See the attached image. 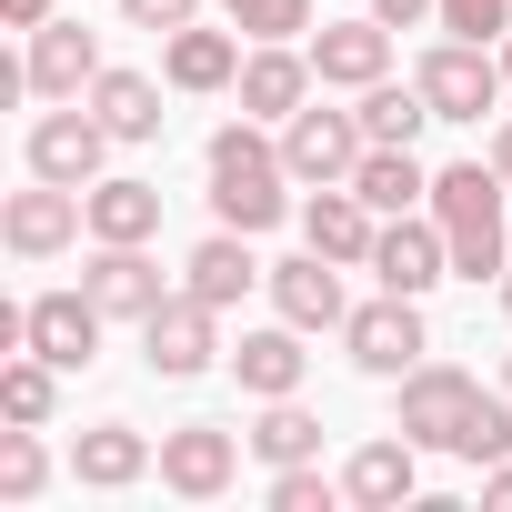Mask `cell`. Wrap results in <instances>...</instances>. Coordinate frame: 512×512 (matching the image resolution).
<instances>
[{
  "instance_id": "6da1fadb",
  "label": "cell",
  "mask_w": 512,
  "mask_h": 512,
  "mask_svg": "<svg viewBox=\"0 0 512 512\" xmlns=\"http://www.w3.org/2000/svg\"><path fill=\"white\" fill-rule=\"evenodd\" d=\"M502 171L492 161H452V171H432V221H442V241H452V272L462 282H502L512 272V251H502Z\"/></svg>"
},
{
  "instance_id": "7a4b0ae2",
  "label": "cell",
  "mask_w": 512,
  "mask_h": 512,
  "mask_svg": "<svg viewBox=\"0 0 512 512\" xmlns=\"http://www.w3.org/2000/svg\"><path fill=\"white\" fill-rule=\"evenodd\" d=\"M282 181H292V161H282V141H262L251 111L211 131V211H221L231 231H272V221L292 211Z\"/></svg>"
},
{
  "instance_id": "3957f363",
  "label": "cell",
  "mask_w": 512,
  "mask_h": 512,
  "mask_svg": "<svg viewBox=\"0 0 512 512\" xmlns=\"http://www.w3.org/2000/svg\"><path fill=\"white\" fill-rule=\"evenodd\" d=\"M472 402H482L472 372H452V362H412V372H402V422H392V432H412L422 452H462Z\"/></svg>"
},
{
  "instance_id": "277c9868",
  "label": "cell",
  "mask_w": 512,
  "mask_h": 512,
  "mask_svg": "<svg viewBox=\"0 0 512 512\" xmlns=\"http://www.w3.org/2000/svg\"><path fill=\"white\" fill-rule=\"evenodd\" d=\"M71 231H91V191L41 181V171H31V191H11V211H0V241H11L21 262H51V251H71Z\"/></svg>"
},
{
  "instance_id": "5b68a950",
  "label": "cell",
  "mask_w": 512,
  "mask_h": 512,
  "mask_svg": "<svg viewBox=\"0 0 512 512\" xmlns=\"http://www.w3.org/2000/svg\"><path fill=\"white\" fill-rule=\"evenodd\" d=\"M422 101H432V121H482L492 101H502V61L482 51V41H442V51H422Z\"/></svg>"
},
{
  "instance_id": "8992f818",
  "label": "cell",
  "mask_w": 512,
  "mask_h": 512,
  "mask_svg": "<svg viewBox=\"0 0 512 512\" xmlns=\"http://www.w3.org/2000/svg\"><path fill=\"white\" fill-rule=\"evenodd\" d=\"M362 151H372V141H362V111H312V101H302V111L282 121V161H292V181H312V191H322V181H352Z\"/></svg>"
},
{
  "instance_id": "52a82bcc",
  "label": "cell",
  "mask_w": 512,
  "mask_h": 512,
  "mask_svg": "<svg viewBox=\"0 0 512 512\" xmlns=\"http://www.w3.org/2000/svg\"><path fill=\"white\" fill-rule=\"evenodd\" d=\"M221 312L201 302V292H171L151 322H141V362L161 372V382H191V372H211L221 362V332H211Z\"/></svg>"
},
{
  "instance_id": "ba28073f",
  "label": "cell",
  "mask_w": 512,
  "mask_h": 512,
  "mask_svg": "<svg viewBox=\"0 0 512 512\" xmlns=\"http://www.w3.org/2000/svg\"><path fill=\"white\" fill-rule=\"evenodd\" d=\"M342 352H352L372 382H402V372L422 362V302H412V292H382V302H362V312L342 322Z\"/></svg>"
},
{
  "instance_id": "9c48e42d",
  "label": "cell",
  "mask_w": 512,
  "mask_h": 512,
  "mask_svg": "<svg viewBox=\"0 0 512 512\" xmlns=\"http://www.w3.org/2000/svg\"><path fill=\"white\" fill-rule=\"evenodd\" d=\"M101 151H111V121H101V111H41V121H31V171H41V181L91 191V181H101Z\"/></svg>"
},
{
  "instance_id": "30bf717a",
  "label": "cell",
  "mask_w": 512,
  "mask_h": 512,
  "mask_svg": "<svg viewBox=\"0 0 512 512\" xmlns=\"http://www.w3.org/2000/svg\"><path fill=\"white\" fill-rule=\"evenodd\" d=\"M231 472H241V442H231L221 422H181V432H161V482H171L181 502H221Z\"/></svg>"
},
{
  "instance_id": "8fae6325",
  "label": "cell",
  "mask_w": 512,
  "mask_h": 512,
  "mask_svg": "<svg viewBox=\"0 0 512 512\" xmlns=\"http://www.w3.org/2000/svg\"><path fill=\"white\" fill-rule=\"evenodd\" d=\"M362 272H382V292H412V302H422V292L452 272V241H442V221H412V211H392Z\"/></svg>"
},
{
  "instance_id": "7c38bea8",
  "label": "cell",
  "mask_w": 512,
  "mask_h": 512,
  "mask_svg": "<svg viewBox=\"0 0 512 512\" xmlns=\"http://www.w3.org/2000/svg\"><path fill=\"white\" fill-rule=\"evenodd\" d=\"M81 292L111 312V322H151L171 292H161V262H151V251L141 241H101L91 251V272H81Z\"/></svg>"
},
{
  "instance_id": "4fadbf2b",
  "label": "cell",
  "mask_w": 512,
  "mask_h": 512,
  "mask_svg": "<svg viewBox=\"0 0 512 512\" xmlns=\"http://www.w3.org/2000/svg\"><path fill=\"white\" fill-rule=\"evenodd\" d=\"M101 81V41L81 31V21H41L31 31V61H21V91H41V101H81Z\"/></svg>"
},
{
  "instance_id": "5bb4252c",
  "label": "cell",
  "mask_w": 512,
  "mask_h": 512,
  "mask_svg": "<svg viewBox=\"0 0 512 512\" xmlns=\"http://www.w3.org/2000/svg\"><path fill=\"white\" fill-rule=\"evenodd\" d=\"M302 241L322 251V262H342V272H352V262H372V241H382V211H372L352 181H322V191H312V211H302Z\"/></svg>"
},
{
  "instance_id": "9a60e30c",
  "label": "cell",
  "mask_w": 512,
  "mask_h": 512,
  "mask_svg": "<svg viewBox=\"0 0 512 512\" xmlns=\"http://www.w3.org/2000/svg\"><path fill=\"white\" fill-rule=\"evenodd\" d=\"M272 302H282V322H302V332H342V322H352L342 262H322L312 241H302V262H272Z\"/></svg>"
},
{
  "instance_id": "2e32d148",
  "label": "cell",
  "mask_w": 512,
  "mask_h": 512,
  "mask_svg": "<svg viewBox=\"0 0 512 512\" xmlns=\"http://www.w3.org/2000/svg\"><path fill=\"white\" fill-rule=\"evenodd\" d=\"M312 71L332 91H372V81H392V31L382 21H322L312 31Z\"/></svg>"
},
{
  "instance_id": "e0dca14e",
  "label": "cell",
  "mask_w": 512,
  "mask_h": 512,
  "mask_svg": "<svg viewBox=\"0 0 512 512\" xmlns=\"http://www.w3.org/2000/svg\"><path fill=\"white\" fill-rule=\"evenodd\" d=\"M101 322H111V312H101L91 292H41V302H31V352H41V362H61V372H91Z\"/></svg>"
},
{
  "instance_id": "ac0fdd59",
  "label": "cell",
  "mask_w": 512,
  "mask_h": 512,
  "mask_svg": "<svg viewBox=\"0 0 512 512\" xmlns=\"http://www.w3.org/2000/svg\"><path fill=\"white\" fill-rule=\"evenodd\" d=\"M312 81H322V71H312V51L262 41V51L241 61V111H251V121H292V111L312 101Z\"/></svg>"
},
{
  "instance_id": "d6986e66",
  "label": "cell",
  "mask_w": 512,
  "mask_h": 512,
  "mask_svg": "<svg viewBox=\"0 0 512 512\" xmlns=\"http://www.w3.org/2000/svg\"><path fill=\"white\" fill-rule=\"evenodd\" d=\"M422 492V442L402 432V442H362L352 462H342V502H362V512H392V502H412Z\"/></svg>"
},
{
  "instance_id": "ffe728a7",
  "label": "cell",
  "mask_w": 512,
  "mask_h": 512,
  "mask_svg": "<svg viewBox=\"0 0 512 512\" xmlns=\"http://www.w3.org/2000/svg\"><path fill=\"white\" fill-rule=\"evenodd\" d=\"M302 372H312V352H302V322H282V332H241V352H231V382H241L251 402H282V392H302Z\"/></svg>"
},
{
  "instance_id": "44dd1931",
  "label": "cell",
  "mask_w": 512,
  "mask_h": 512,
  "mask_svg": "<svg viewBox=\"0 0 512 512\" xmlns=\"http://www.w3.org/2000/svg\"><path fill=\"white\" fill-rule=\"evenodd\" d=\"M181 272H191V282H181V292H201V302H211V312H231V302H241V292H251V282H272V272H262V262H251V231H231V221H221V231H211V241H201V251H191V262H181Z\"/></svg>"
},
{
  "instance_id": "7402d4cb",
  "label": "cell",
  "mask_w": 512,
  "mask_h": 512,
  "mask_svg": "<svg viewBox=\"0 0 512 512\" xmlns=\"http://www.w3.org/2000/svg\"><path fill=\"white\" fill-rule=\"evenodd\" d=\"M151 472V442L131 432V422H91L81 442H71V482H91V492H131Z\"/></svg>"
},
{
  "instance_id": "603a6c76",
  "label": "cell",
  "mask_w": 512,
  "mask_h": 512,
  "mask_svg": "<svg viewBox=\"0 0 512 512\" xmlns=\"http://www.w3.org/2000/svg\"><path fill=\"white\" fill-rule=\"evenodd\" d=\"M161 71H171V91H231V81H241V41L191 21V31L161 41Z\"/></svg>"
},
{
  "instance_id": "cb8c5ba5",
  "label": "cell",
  "mask_w": 512,
  "mask_h": 512,
  "mask_svg": "<svg viewBox=\"0 0 512 512\" xmlns=\"http://www.w3.org/2000/svg\"><path fill=\"white\" fill-rule=\"evenodd\" d=\"M91 111L111 121V141H161V81H141V71H101Z\"/></svg>"
},
{
  "instance_id": "d4e9b609",
  "label": "cell",
  "mask_w": 512,
  "mask_h": 512,
  "mask_svg": "<svg viewBox=\"0 0 512 512\" xmlns=\"http://www.w3.org/2000/svg\"><path fill=\"white\" fill-rule=\"evenodd\" d=\"M352 191H362L372 211H412V201H432V171H422L402 141H372V151H362V171H352Z\"/></svg>"
},
{
  "instance_id": "484cf974",
  "label": "cell",
  "mask_w": 512,
  "mask_h": 512,
  "mask_svg": "<svg viewBox=\"0 0 512 512\" xmlns=\"http://www.w3.org/2000/svg\"><path fill=\"white\" fill-rule=\"evenodd\" d=\"M161 231V181H91V241H151Z\"/></svg>"
},
{
  "instance_id": "4316f807",
  "label": "cell",
  "mask_w": 512,
  "mask_h": 512,
  "mask_svg": "<svg viewBox=\"0 0 512 512\" xmlns=\"http://www.w3.org/2000/svg\"><path fill=\"white\" fill-rule=\"evenodd\" d=\"M241 442H251V452H262L272 472H292V462H312V452H322V422H312V412H302V402L282 392V402H262V422H251Z\"/></svg>"
},
{
  "instance_id": "83f0119b",
  "label": "cell",
  "mask_w": 512,
  "mask_h": 512,
  "mask_svg": "<svg viewBox=\"0 0 512 512\" xmlns=\"http://www.w3.org/2000/svg\"><path fill=\"white\" fill-rule=\"evenodd\" d=\"M422 121H432V101H422V81H372L362 91V141H422Z\"/></svg>"
},
{
  "instance_id": "f1b7e54d",
  "label": "cell",
  "mask_w": 512,
  "mask_h": 512,
  "mask_svg": "<svg viewBox=\"0 0 512 512\" xmlns=\"http://www.w3.org/2000/svg\"><path fill=\"white\" fill-rule=\"evenodd\" d=\"M41 482H51L41 422H11V432H0V502H41Z\"/></svg>"
},
{
  "instance_id": "f546056e",
  "label": "cell",
  "mask_w": 512,
  "mask_h": 512,
  "mask_svg": "<svg viewBox=\"0 0 512 512\" xmlns=\"http://www.w3.org/2000/svg\"><path fill=\"white\" fill-rule=\"evenodd\" d=\"M51 402H61V362H11V372H0V412H11V422H51Z\"/></svg>"
},
{
  "instance_id": "4dcf8cb0",
  "label": "cell",
  "mask_w": 512,
  "mask_h": 512,
  "mask_svg": "<svg viewBox=\"0 0 512 512\" xmlns=\"http://www.w3.org/2000/svg\"><path fill=\"white\" fill-rule=\"evenodd\" d=\"M502 452H512V392H482L462 422V462H502Z\"/></svg>"
},
{
  "instance_id": "1f68e13d",
  "label": "cell",
  "mask_w": 512,
  "mask_h": 512,
  "mask_svg": "<svg viewBox=\"0 0 512 512\" xmlns=\"http://www.w3.org/2000/svg\"><path fill=\"white\" fill-rule=\"evenodd\" d=\"M231 21H241L251 41H302V31H312V0H231Z\"/></svg>"
},
{
  "instance_id": "d6a6232c",
  "label": "cell",
  "mask_w": 512,
  "mask_h": 512,
  "mask_svg": "<svg viewBox=\"0 0 512 512\" xmlns=\"http://www.w3.org/2000/svg\"><path fill=\"white\" fill-rule=\"evenodd\" d=\"M442 31L452 41H502L512 31V0H442Z\"/></svg>"
},
{
  "instance_id": "836d02e7",
  "label": "cell",
  "mask_w": 512,
  "mask_h": 512,
  "mask_svg": "<svg viewBox=\"0 0 512 512\" xmlns=\"http://www.w3.org/2000/svg\"><path fill=\"white\" fill-rule=\"evenodd\" d=\"M272 512H332V482L312 462H292V472H272Z\"/></svg>"
},
{
  "instance_id": "e575fe53",
  "label": "cell",
  "mask_w": 512,
  "mask_h": 512,
  "mask_svg": "<svg viewBox=\"0 0 512 512\" xmlns=\"http://www.w3.org/2000/svg\"><path fill=\"white\" fill-rule=\"evenodd\" d=\"M121 21H131V31H161V41H171V31H191V21H201V0H121Z\"/></svg>"
},
{
  "instance_id": "d590c367",
  "label": "cell",
  "mask_w": 512,
  "mask_h": 512,
  "mask_svg": "<svg viewBox=\"0 0 512 512\" xmlns=\"http://www.w3.org/2000/svg\"><path fill=\"white\" fill-rule=\"evenodd\" d=\"M382 31H412V21H442V0H372Z\"/></svg>"
},
{
  "instance_id": "8d00e7d4",
  "label": "cell",
  "mask_w": 512,
  "mask_h": 512,
  "mask_svg": "<svg viewBox=\"0 0 512 512\" xmlns=\"http://www.w3.org/2000/svg\"><path fill=\"white\" fill-rule=\"evenodd\" d=\"M0 21H11V31H41V21H51V0H0Z\"/></svg>"
},
{
  "instance_id": "74e56055",
  "label": "cell",
  "mask_w": 512,
  "mask_h": 512,
  "mask_svg": "<svg viewBox=\"0 0 512 512\" xmlns=\"http://www.w3.org/2000/svg\"><path fill=\"white\" fill-rule=\"evenodd\" d=\"M482 492H492V502L512 512V452H502V462H482Z\"/></svg>"
},
{
  "instance_id": "f35d334b",
  "label": "cell",
  "mask_w": 512,
  "mask_h": 512,
  "mask_svg": "<svg viewBox=\"0 0 512 512\" xmlns=\"http://www.w3.org/2000/svg\"><path fill=\"white\" fill-rule=\"evenodd\" d=\"M492 171H502V181H512V121H502V131H492Z\"/></svg>"
},
{
  "instance_id": "ab89813d",
  "label": "cell",
  "mask_w": 512,
  "mask_h": 512,
  "mask_svg": "<svg viewBox=\"0 0 512 512\" xmlns=\"http://www.w3.org/2000/svg\"><path fill=\"white\" fill-rule=\"evenodd\" d=\"M502 81H512V31H502Z\"/></svg>"
},
{
  "instance_id": "60d3db41",
  "label": "cell",
  "mask_w": 512,
  "mask_h": 512,
  "mask_svg": "<svg viewBox=\"0 0 512 512\" xmlns=\"http://www.w3.org/2000/svg\"><path fill=\"white\" fill-rule=\"evenodd\" d=\"M492 292H502V312H512V272H502V282H492Z\"/></svg>"
},
{
  "instance_id": "b9f144b4",
  "label": "cell",
  "mask_w": 512,
  "mask_h": 512,
  "mask_svg": "<svg viewBox=\"0 0 512 512\" xmlns=\"http://www.w3.org/2000/svg\"><path fill=\"white\" fill-rule=\"evenodd\" d=\"M502 392H512V362H502Z\"/></svg>"
}]
</instances>
